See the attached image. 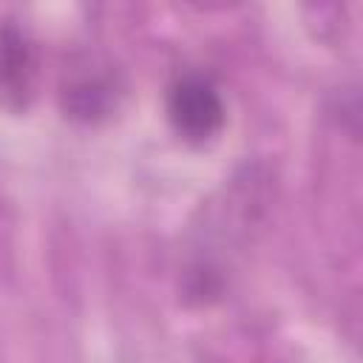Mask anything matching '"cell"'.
Masks as SVG:
<instances>
[{"mask_svg": "<svg viewBox=\"0 0 363 363\" xmlns=\"http://www.w3.org/2000/svg\"><path fill=\"white\" fill-rule=\"evenodd\" d=\"M167 119L176 133L187 142L213 139L227 119L218 85L199 71L179 74L167 85Z\"/></svg>", "mask_w": 363, "mask_h": 363, "instance_id": "6da1fadb", "label": "cell"}, {"mask_svg": "<svg viewBox=\"0 0 363 363\" xmlns=\"http://www.w3.org/2000/svg\"><path fill=\"white\" fill-rule=\"evenodd\" d=\"M37 48L26 28L0 23V105L6 111H26L37 91Z\"/></svg>", "mask_w": 363, "mask_h": 363, "instance_id": "7a4b0ae2", "label": "cell"}, {"mask_svg": "<svg viewBox=\"0 0 363 363\" xmlns=\"http://www.w3.org/2000/svg\"><path fill=\"white\" fill-rule=\"evenodd\" d=\"M60 99L68 116L82 119V122H96L116 108L119 77L113 68L99 65L96 60L82 62L71 68V74L65 77Z\"/></svg>", "mask_w": 363, "mask_h": 363, "instance_id": "3957f363", "label": "cell"}]
</instances>
